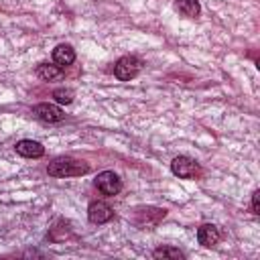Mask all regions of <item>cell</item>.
I'll return each mask as SVG.
<instances>
[{"label": "cell", "instance_id": "obj_9", "mask_svg": "<svg viewBox=\"0 0 260 260\" xmlns=\"http://www.w3.org/2000/svg\"><path fill=\"white\" fill-rule=\"evenodd\" d=\"M197 240H199L201 246L211 248V246H215V244L219 242V232H217L215 225L205 223V225H201V228L197 230Z\"/></svg>", "mask_w": 260, "mask_h": 260}, {"label": "cell", "instance_id": "obj_14", "mask_svg": "<svg viewBox=\"0 0 260 260\" xmlns=\"http://www.w3.org/2000/svg\"><path fill=\"white\" fill-rule=\"evenodd\" d=\"M53 98L59 102V104H71L73 102V91L67 89V87H59L53 91Z\"/></svg>", "mask_w": 260, "mask_h": 260}, {"label": "cell", "instance_id": "obj_2", "mask_svg": "<svg viewBox=\"0 0 260 260\" xmlns=\"http://www.w3.org/2000/svg\"><path fill=\"white\" fill-rule=\"evenodd\" d=\"M140 67H142V63H140L138 57L126 55V57H122V59L116 61V65H114V75H116L118 79H122V81H130V79H134V77L140 73Z\"/></svg>", "mask_w": 260, "mask_h": 260}, {"label": "cell", "instance_id": "obj_6", "mask_svg": "<svg viewBox=\"0 0 260 260\" xmlns=\"http://www.w3.org/2000/svg\"><path fill=\"white\" fill-rule=\"evenodd\" d=\"M112 215H114L112 207L104 201H93L87 207V217H89L91 223H106V221L112 219Z\"/></svg>", "mask_w": 260, "mask_h": 260}, {"label": "cell", "instance_id": "obj_8", "mask_svg": "<svg viewBox=\"0 0 260 260\" xmlns=\"http://www.w3.org/2000/svg\"><path fill=\"white\" fill-rule=\"evenodd\" d=\"M14 148H16V152H18L20 156H26V158H39V156H43V152H45L43 144L37 142V140H20V142H16Z\"/></svg>", "mask_w": 260, "mask_h": 260}, {"label": "cell", "instance_id": "obj_1", "mask_svg": "<svg viewBox=\"0 0 260 260\" xmlns=\"http://www.w3.org/2000/svg\"><path fill=\"white\" fill-rule=\"evenodd\" d=\"M89 171V167L83 162V160H77V158H71V156H59L55 158L53 162H49L47 167V173L51 177H79V175H85Z\"/></svg>", "mask_w": 260, "mask_h": 260}, {"label": "cell", "instance_id": "obj_12", "mask_svg": "<svg viewBox=\"0 0 260 260\" xmlns=\"http://www.w3.org/2000/svg\"><path fill=\"white\" fill-rule=\"evenodd\" d=\"M61 73H63V69L59 65H49V63H41L39 69H37V75L41 79H45V81L57 79V77H61Z\"/></svg>", "mask_w": 260, "mask_h": 260}, {"label": "cell", "instance_id": "obj_10", "mask_svg": "<svg viewBox=\"0 0 260 260\" xmlns=\"http://www.w3.org/2000/svg\"><path fill=\"white\" fill-rule=\"evenodd\" d=\"M53 61H55V65H59L63 69L75 61V51L69 45H57L53 49Z\"/></svg>", "mask_w": 260, "mask_h": 260}, {"label": "cell", "instance_id": "obj_5", "mask_svg": "<svg viewBox=\"0 0 260 260\" xmlns=\"http://www.w3.org/2000/svg\"><path fill=\"white\" fill-rule=\"evenodd\" d=\"M32 114L41 122H47V124H55V122H61L65 118V114L61 112V108H57L53 104H39V106H35Z\"/></svg>", "mask_w": 260, "mask_h": 260}, {"label": "cell", "instance_id": "obj_7", "mask_svg": "<svg viewBox=\"0 0 260 260\" xmlns=\"http://www.w3.org/2000/svg\"><path fill=\"white\" fill-rule=\"evenodd\" d=\"M165 209H156V207H146V209H140L138 215H136V221L138 225L142 228H154L162 217H165Z\"/></svg>", "mask_w": 260, "mask_h": 260}, {"label": "cell", "instance_id": "obj_11", "mask_svg": "<svg viewBox=\"0 0 260 260\" xmlns=\"http://www.w3.org/2000/svg\"><path fill=\"white\" fill-rule=\"evenodd\" d=\"M175 6H177V10L183 16H189V18H195L199 14V10H201V6H199L197 0H177Z\"/></svg>", "mask_w": 260, "mask_h": 260}, {"label": "cell", "instance_id": "obj_4", "mask_svg": "<svg viewBox=\"0 0 260 260\" xmlns=\"http://www.w3.org/2000/svg\"><path fill=\"white\" fill-rule=\"evenodd\" d=\"M171 171L177 177H181V179H193V177H197L201 173L199 165L193 158H189V156H177V158H173Z\"/></svg>", "mask_w": 260, "mask_h": 260}, {"label": "cell", "instance_id": "obj_13", "mask_svg": "<svg viewBox=\"0 0 260 260\" xmlns=\"http://www.w3.org/2000/svg\"><path fill=\"white\" fill-rule=\"evenodd\" d=\"M152 256H154V258H171V260H181V258H185V254H183L179 248H169V246L156 248V250L152 252Z\"/></svg>", "mask_w": 260, "mask_h": 260}, {"label": "cell", "instance_id": "obj_15", "mask_svg": "<svg viewBox=\"0 0 260 260\" xmlns=\"http://www.w3.org/2000/svg\"><path fill=\"white\" fill-rule=\"evenodd\" d=\"M258 199H260V191H254V193H252V211H254V213H260V203H258Z\"/></svg>", "mask_w": 260, "mask_h": 260}, {"label": "cell", "instance_id": "obj_3", "mask_svg": "<svg viewBox=\"0 0 260 260\" xmlns=\"http://www.w3.org/2000/svg\"><path fill=\"white\" fill-rule=\"evenodd\" d=\"M95 187L100 189V193H104V195H108V197H114V195L120 193V189H122V181H120V177H118L116 173H112V171H104V173L98 175V179H95Z\"/></svg>", "mask_w": 260, "mask_h": 260}]
</instances>
